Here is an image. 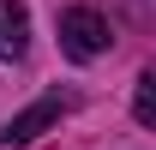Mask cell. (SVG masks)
I'll return each mask as SVG.
<instances>
[{"instance_id":"obj_1","label":"cell","mask_w":156,"mask_h":150,"mask_svg":"<svg viewBox=\"0 0 156 150\" xmlns=\"http://www.w3.org/2000/svg\"><path fill=\"white\" fill-rule=\"evenodd\" d=\"M108 42H114V30H108L102 12H90V6H66V12H60V48H66L72 60L108 54Z\"/></svg>"},{"instance_id":"obj_2","label":"cell","mask_w":156,"mask_h":150,"mask_svg":"<svg viewBox=\"0 0 156 150\" xmlns=\"http://www.w3.org/2000/svg\"><path fill=\"white\" fill-rule=\"evenodd\" d=\"M66 108H72L66 96H42V102H30L24 114H12V120L0 126V144H30V138H36V132H48Z\"/></svg>"},{"instance_id":"obj_3","label":"cell","mask_w":156,"mask_h":150,"mask_svg":"<svg viewBox=\"0 0 156 150\" xmlns=\"http://www.w3.org/2000/svg\"><path fill=\"white\" fill-rule=\"evenodd\" d=\"M30 42V18H24L18 0H0V60H18Z\"/></svg>"},{"instance_id":"obj_4","label":"cell","mask_w":156,"mask_h":150,"mask_svg":"<svg viewBox=\"0 0 156 150\" xmlns=\"http://www.w3.org/2000/svg\"><path fill=\"white\" fill-rule=\"evenodd\" d=\"M132 108H138V120H144V126H156V78H150V72L138 78V96H132Z\"/></svg>"}]
</instances>
